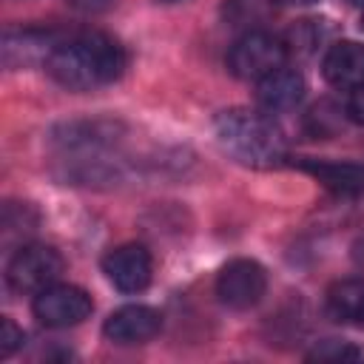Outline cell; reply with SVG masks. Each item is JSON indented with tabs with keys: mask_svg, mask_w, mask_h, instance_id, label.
Listing matches in <instances>:
<instances>
[{
	"mask_svg": "<svg viewBox=\"0 0 364 364\" xmlns=\"http://www.w3.org/2000/svg\"><path fill=\"white\" fill-rule=\"evenodd\" d=\"M48 74L68 91H94L114 82L125 68L122 46L102 31H80L57 43L46 60Z\"/></svg>",
	"mask_w": 364,
	"mask_h": 364,
	"instance_id": "cell-1",
	"label": "cell"
},
{
	"mask_svg": "<svg viewBox=\"0 0 364 364\" xmlns=\"http://www.w3.org/2000/svg\"><path fill=\"white\" fill-rule=\"evenodd\" d=\"M216 139L228 156L247 168H279L287 159V139L273 117L250 108H228L213 122Z\"/></svg>",
	"mask_w": 364,
	"mask_h": 364,
	"instance_id": "cell-2",
	"label": "cell"
},
{
	"mask_svg": "<svg viewBox=\"0 0 364 364\" xmlns=\"http://www.w3.org/2000/svg\"><path fill=\"white\" fill-rule=\"evenodd\" d=\"M287 60V48H284V40L270 34V31H262V28H253V31H245L233 46H230V54H228V68L233 77L239 80H247V82H259L264 77H270L273 71H279Z\"/></svg>",
	"mask_w": 364,
	"mask_h": 364,
	"instance_id": "cell-3",
	"label": "cell"
},
{
	"mask_svg": "<svg viewBox=\"0 0 364 364\" xmlns=\"http://www.w3.org/2000/svg\"><path fill=\"white\" fill-rule=\"evenodd\" d=\"M65 270L60 250L51 245H23L9 262L6 279L17 293H40L51 287Z\"/></svg>",
	"mask_w": 364,
	"mask_h": 364,
	"instance_id": "cell-4",
	"label": "cell"
},
{
	"mask_svg": "<svg viewBox=\"0 0 364 364\" xmlns=\"http://www.w3.org/2000/svg\"><path fill=\"white\" fill-rule=\"evenodd\" d=\"M267 290V273L253 259H233L216 279V296L230 310H250Z\"/></svg>",
	"mask_w": 364,
	"mask_h": 364,
	"instance_id": "cell-5",
	"label": "cell"
},
{
	"mask_svg": "<svg viewBox=\"0 0 364 364\" xmlns=\"http://www.w3.org/2000/svg\"><path fill=\"white\" fill-rule=\"evenodd\" d=\"M31 310H34L37 321L46 327H71V324H80L91 316L94 301L82 287L54 282L51 287L34 293Z\"/></svg>",
	"mask_w": 364,
	"mask_h": 364,
	"instance_id": "cell-6",
	"label": "cell"
},
{
	"mask_svg": "<svg viewBox=\"0 0 364 364\" xmlns=\"http://www.w3.org/2000/svg\"><path fill=\"white\" fill-rule=\"evenodd\" d=\"M102 273L119 293H139L151 284L154 262L142 245H119L102 259Z\"/></svg>",
	"mask_w": 364,
	"mask_h": 364,
	"instance_id": "cell-7",
	"label": "cell"
},
{
	"mask_svg": "<svg viewBox=\"0 0 364 364\" xmlns=\"http://www.w3.org/2000/svg\"><path fill=\"white\" fill-rule=\"evenodd\" d=\"M159 327H162L159 310H154L148 304H125L105 318L102 336L114 344H142V341L154 338L159 333Z\"/></svg>",
	"mask_w": 364,
	"mask_h": 364,
	"instance_id": "cell-8",
	"label": "cell"
},
{
	"mask_svg": "<svg viewBox=\"0 0 364 364\" xmlns=\"http://www.w3.org/2000/svg\"><path fill=\"white\" fill-rule=\"evenodd\" d=\"M321 74L330 85L344 88V91L364 85V43L341 40L330 46L321 60Z\"/></svg>",
	"mask_w": 364,
	"mask_h": 364,
	"instance_id": "cell-9",
	"label": "cell"
},
{
	"mask_svg": "<svg viewBox=\"0 0 364 364\" xmlns=\"http://www.w3.org/2000/svg\"><path fill=\"white\" fill-rule=\"evenodd\" d=\"M304 77L296 71V68H279L273 71L270 77L259 80V88H256V100L259 105L267 111V114H282V111H290L301 102L304 97Z\"/></svg>",
	"mask_w": 364,
	"mask_h": 364,
	"instance_id": "cell-10",
	"label": "cell"
},
{
	"mask_svg": "<svg viewBox=\"0 0 364 364\" xmlns=\"http://www.w3.org/2000/svg\"><path fill=\"white\" fill-rule=\"evenodd\" d=\"M60 37L43 28H23V31H9L3 40V60L6 65H31V63H46L51 51L57 48Z\"/></svg>",
	"mask_w": 364,
	"mask_h": 364,
	"instance_id": "cell-11",
	"label": "cell"
},
{
	"mask_svg": "<svg viewBox=\"0 0 364 364\" xmlns=\"http://www.w3.org/2000/svg\"><path fill=\"white\" fill-rule=\"evenodd\" d=\"M301 171L316 176L327 191L338 196H358L364 193V165L355 162H324V159H299Z\"/></svg>",
	"mask_w": 364,
	"mask_h": 364,
	"instance_id": "cell-12",
	"label": "cell"
},
{
	"mask_svg": "<svg viewBox=\"0 0 364 364\" xmlns=\"http://www.w3.org/2000/svg\"><path fill=\"white\" fill-rule=\"evenodd\" d=\"M276 3L279 0H225L222 17L233 28L253 31V28H259L262 23H267L276 14Z\"/></svg>",
	"mask_w": 364,
	"mask_h": 364,
	"instance_id": "cell-13",
	"label": "cell"
},
{
	"mask_svg": "<svg viewBox=\"0 0 364 364\" xmlns=\"http://www.w3.org/2000/svg\"><path fill=\"white\" fill-rule=\"evenodd\" d=\"M361 307H364V282L344 279V282H336L327 290V313L333 318H338V321L358 318Z\"/></svg>",
	"mask_w": 364,
	"mask_h": 364,
	"instance_id": "cell-14",
	"label": "cell"
},
{
	"mask_svg": "<svg viewBox=\"0 0 364 364\" xmlns=\"http://www.w3.org/2000/svg\"><path fill=\"white\" fill-rule=\"evenodd\" d=\"M324 20H299L296 26L287 28V34L282 37L284 40V48H287V57H310L321 43H324V34L327 28L321 26Z\"/></svg>",
	"mask_w": 364,
	"mask_h": 364,
	"instance_id": "cell-15",
	"label": "cell"
},
{
	"mask_svg": "<svg viewBox=\"0 0 364 364\" xmlns=\"http://www.w3.org/2000/svg\"><path fill=\"white\" fill-rule=\"evenodd\" d=\"M344 114L347 111H341L338 105H333V102L324 100V102H318V105L310 108V114H307V131L313 136H333L344 125Z\"/></svg>",
	"mask_w": 364,
	"mask_h": 364,
	"instance_id": "cell-16",
	"label": "cell"
},
{
	"mask_svg": "<svg viewBox=\"0 0 364 364\" xmlns=\"http://www.w3.org/2000/svg\"><path fill=\"white\" fill-rule=\"evenodd\" d=\"M361 355H364V353H361L355 344L341 341V338H324L321 344H316V347L307 353L310 361H355V358H361Z\"/></svg>",
	"mask_w": 364,
	"mask_h": 364,
	"instance_id": "cell-17",
	"label": "cell"
},
{
	"mask_svg": "<svg viewBox=\"0 0 364 364\" xmlns=\"http://www.w3.org/2000/svg\"><path fill=\"white\" fill-rule=\"evenodd\" d=\"M23 338H26L23 330H20L11 318H3V321H0V355H3V358H9V355L23 344Z\"/></svg>",
	"mask_w": 364,
	"mask_h": 364,
	"instance_id": "cell-18",
	"label": "cell"
},
{
	"mask_svg": "<svg viewBox=\"0 0 364 364\" xmlns=\"http://www.w3.org/2000/svg\"><path fill=\"white\" fill-rule=\"evenodd\" d=\"M347 117L358 125H364V85L350 91V102H347Z\"/></svg>",
	"mask_w": 364,
	"mask_h": 364,
	"instance_id": "cell-19",
	"label": "cell"
},
{
	"mask_svg": "<svg viewBox=\"0 0 364 364\" xmlns=\"http://www.w3.org/2000/svg\"><path fill=\"white\" fill-rule=\"evenodd\" d=\"M68 6H74V9H80V11H88V14H97V11H105V9H111L117 0H65Z\"/></svg>",
	"mask_w": 364,
	"mask_h": 364,
	"instance_id": "cell-20",
	"label": "cell"
},
{
	"mask_svg": "<svg viewBox=\"0 0 364 364\" xmlns=\"http://www.w3.org/2000/svg\"><path fill=\"white\" fill-rule=\"evenodd\" d=\"M353 256H355V262H358V267H364V239H361V242L355 245V253H353Z\"/></svg>",
	"mask_w": 364,
	"mask_h": 364,
	"instance_id": "cell-21",
	"label": "cell"
},
{
	"mask_svg": "<svg viewBox=\"0 0 364 364\" xmlns=\"http://www.w3.org/2000/svg\"><path fill=\"white\" fill-rule=\"evenodd\" d=\"M282 3H299V6H307V3H316V0H282Z\"/></svg>",
	"mask_w": 364,
	"mask_h": 364,
	"instance_id": "cell-22",
	"label": "cell"
},
{
	"mask_svg": "<svg viewBox=\"0 0 364 364\" xmlns=\"http://www.w3.org/2000/svg\"><path fill=\"white\" fill-rule=\"evenodd\" d=\"M347 3H353V6H361V9H364V0H347Z\"/></svg>",
	"mask_w": 364,
	"mask_h": 364,
	"instance_id": "cell-23",
	"label": "cell"
},
{
	"mask_svg": "<svg viewBox=\"0 0 364 364\" xmlns=\"http://www.w3.org/2000/svg\"><path fill=\"white\" fill-rule=\"evenodd\" d=\"M358 321H361V324H364V307H361V313H358Z\"/></svg>",
	"mask_w": 364,
	"mask_h": 364,
	"instance_id": "cell-24",
	"label": "cell"
},
{
	"mask_svg": "<svg viewBox=\"0 0 364 364\" xmlns=\"http://www.w3.org/2000/svg\"><path fill=\"white\" fill-rule=\"evenodd\" d=\"M162 3H179V0H162Z\"/></svg>",
	"mask_w": 364,
	"mask_h": 364,
	"instance_id": "cell-25",
	"label": "cell"
},
{
	"mask_svg": "<svg viewBox=\"0 0 364 364\" xmlns=\"http://www.w3.org/2000/svg\"><path fill=\"white\" fill-rule=\"evenodd\" d=\"M361 28H364V14H361Z\"/></svg>",
	"mask_w": 364,
	"mask_h": 364,
	"instance_id": "cell-26",
	"label": "cell"
}]
</instances>
